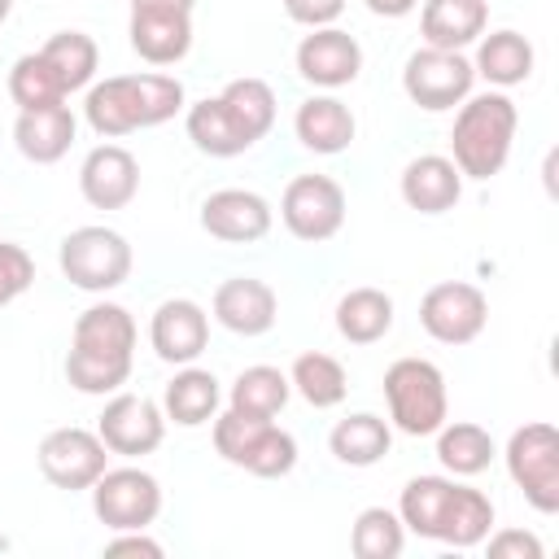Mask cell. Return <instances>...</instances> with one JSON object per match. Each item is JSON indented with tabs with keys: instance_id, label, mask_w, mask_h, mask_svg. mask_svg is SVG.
<instances>
[{
	"instance_id": "obj_28",
	"label": "cell",
	"mask_w": 559,
	"mask_h": 559,
	"mask_svg": "<svg viewBox=\"0 0 559 559\" xmlns=\"http://www.w3.org/2000/svg\"><path fill=\"white\" fill-rule=\"evenodd\" d=\"M389 445H393V428H389V419H380L371 411H354V415L336 419L328 432V450L345 467H376L389 454Z\"/></svg>"
},
{
	"instance_id": "obj_11",
	"label": "cell",
	"mask_w": 559,
	"mask_h": 559,
	"mask_svg": "<svg viewBox=\"0 0 559 559\" xmlns=\"http://www.w3.org/2000/svg\"><path fill=\"white\" fill-rule=\"evenodd\" d=\"M92 511L109 533L148 528L162 515V485L144 467H105L92 485Z\"/></svg>"
},
{
	"instance_id": "obj_13",
	"label": "cell",
	"mask_w": 559,
	"mask_h": 559,
	"mask_svg": "<svg viewBox=\"0 0 559 559\" xmlns=\"http://www.w3.org/2000/svg\"><path fill=\"white\" fill-rule=\"evenodd\" d=\"M35 459H39L44 480H48V485H57V489H70V493L92 489V485L100 480V472L109 467V450H105L100 432L79 428V424L44 432V441H39Z\"/></svg>"
},
{
	"instance_id": "obj_18",
	"label": "cell",
	"mask_w": 559,
	"mask_h": 559,
	"mask_svg": "<svg viewBox=\"0 0 559 559\" xmlns=\"http://www.w3.org/2000/svg\"><path fill=\"white\" fill-rule=\"evenodd\" d=\"M79 192L92 210H127L140 192V162L122 144H96L79 166Z\"/></svg>"
},
{
	"instance_id": "obj_26",
	"label": "cell",
	"mask_w": 559,
	"mask_h": 559,
	"mask_svg": "<svg viewBox=\"0 0 559 559\" xmlns=\"http://www.w3.org/2000/svg\"><path fill=\"white\" fill-rule=\"evenodd\" d=\"M533 66H537L533 44H528L520 31H511V26L489 31V35H480V39H476L472 70H476V79H485V83H489V87H498V92H507V87L524 83V79L533 74Z\"/></svg>"
},
{
	"instance_id": "obj_25",
	"label": "cell",
	"mask_w": 559,
	"mask_h": 559,
	"mask_svg": "<svg viewBox=\"0 0 559 559\" xmlns=\"http://www.w3.org/2000/svg\"><path fill=\"white\" fill-rule=\"evenodd\" d=\"M183 127H188V140L197 144V153H205V157H240L258 144L223 96H205V100L188 105Z\"/></svg>"
},
{
	"instance_id": "obj_7",
	"label": "cell",
	"mask_w": 559,
	"mask_h": 559,
	"mask_svg": "<svg viewBox=\"0 0 559 559\" xmlns=\"http://www.w3.org/2000/svg\"><path fill=\"white\" fill-rule=\"evenodd\" d=\"M61 275L83 288V293H114L127 284L131 275V245L122 231L114 227H100V223H87V227H74L66 240H61Z\"/></svg>"
},
{
	"instance_id": "obj_29",
	"label": "cell",
	"mask_w": 559,
	"mask_h": 559,
	"mask_svg": "<svg viewBox=\"0 0 559 559\" xmlns=\"http://www.w3.org/2000/svg\"><path fill=\"white\" fill-rule=\"evenodd\" d=\"M393 328V297L384 288H349L336 301V332L349 345H376Z\"/></svg>"
},
{
	"instance_id": "obj_20",
	"label": "cell",
	"mask_w": 559,
	"mask_h": 559,
	"mask_svg": "<svg viewBox=\"0 0 559 559\" xmlns=\"http://www.w3.org/2000/svg\"><path fill=\"white\" fill-rule=\"evenodd\" d=\"M131 52L148 66H175L192 48V13L183 9H131Z\"/></svg>"
},
{
	"instance_id": "obj_2",
	"label": "cell",
	"mask_w": 559,
	"mask_h": 559,
	"mask_svg": "<svg viewBox=\"0 0 559 559\" xmlns=\"http://www.w3.org/2000/svg\"><path fill=\"white\" fill-rule=\"evenodd\" d=\"M135 319L118 301H96L74 319L70 332V354H66V380L87 393L105 397L118 393L131 380V358H135Z\"/></svg>"
},
{
	"instance_id": "obj_31",
	"label": "cell",
	"mask_w": 559,
	"mask_h": 559,
	"mask_svg": "<svg viewBox=\"0 0 559 559\" xmlns=\"http://www.w3.org/2000/svg\"><path fill=\"white\" fill-rule=\"evenodd\" d=\"M39 57L52 66L57 83L66 87V96L92 87L96 66H100V48H96V39L87 31H57V35H48V44L39 48Z\"/></svg>"
},
{
	"instance_id": "obj_19",
	"label": "cell",
	"mask_w": 559,
	"mask_h": 559,
	"mask_svg": "<svg viewBox=\"0 0 559 559\" xmlns=\"http://www.w3.org/2000/svg\"><path fill=\"white\" fill-rule=\"evenodd\" d=\"M214 319L236 332V336H262L275 328V314H280V297L266 280L258 275H231L214 288V301H210Z\"/></svg>"
},
{
	"instance_id": "obj_39",
	"label": "cell",
	"mask_w": 559,
	"mask_h": 559,
	"mask_svg": "<svg viewBox=\"0 0 559 559\" xmlns=\"http://www.w3.org/2000/svg\"><path fill=\"white\" fill-rule=\"evenodd\" d=\"M284 13L297 22V26H332L341 13H345V0H284Z\"/></svg>"
},
{
	"instance_id": "obj_32",
	"label": "cell",
	"mask_w": 559,
	"mask_h": 559,
	"mask_svg": "<svg viewBox=\"0 0 559 559\" xmlns=\"http://www.w3.org/2000/svg\"><path fill=\"white\" fill-rule=\"evenodd\" d=\"M288 384H293V393H301V402H306V406H314V411L341 406V402H345V393H349V376H345L341 358L319 354V349H310V354H297V358H293Z\"/></svg>"
},
{
	"instance_id": "obj_35",
	"label": "cell",
	"mask_w": 559,
	"mask_h": 559,
	"mask_svg": "<svg viewBox=\"0 0 559 559\" xmlns=\"http://www.w3.org/2000/svg\"><path fill=\"white\" fill-rule=\"evenodd\" d=\"M9 96H13L17 109H44V105L66 100V87L57 83L52 66L39 52H22L9 66Z\"/></svg>"
},
{
	"instance_id": "obj_3",
	"label": "cell",
	"mask_w": 559,
	"mask_h": 559,
	"mask_svg": "<svg viewBox=\"0 0 559 559\" xmlns=\"http://www.w3.org/2000/svg\"><path fill=\"white\" fill-rule=\"evenodd\" d=\"M183 105H188V96H183V83L175 74H157V70L109 74V79L87 87L83 118L100 140H118V135L170 122Z\"/></svg>"
},
{
	"instance_id": "obj_42",
	"label": "cell",
	"mask_w": 559,
	"mask_h": 559,
	"mask_svg": "<svg viewBox=\"0 0 559 559\" xmlns=\"http://www.w3.org/2000/svg\"><path fill=\"white\" fill-rule=\"evenodd\" d=\"M131 9H183V13H192L197 0H131Z\"/></svg>"
},
{
	"instance_id": "obj_8",
	"label": "cell",
	"mask_w": 559,
	"mask_h": 559,
	"mask_svg": "<svg viewBox=\"0 0 559 559\" xmlns=\"http://www.w3.org/2000/svg\"><path fill=\"white\" fill-rule=\"evenodd\" d=\"M507 476L524 493V502L542 515L559 511V432L546 419H533L507 437Z\"/></svg>"
},
{
	"instance_id": "obj_30",
	"label": "cell",
	"mask_w": 559,
	"mask_h": 559,
	"mask_svg": "<svg viewBox=\"0 0 559 559\" xmlns=\"http://www.w3.org/2000/svg\"><path fill=\"white\" fill-rule=\"evenodd\" d=\"M432 437H437V459H441V467L450 476H480L498 454L493 437L472 419H454V424L445 419Z\"/></svg>"
},
{
	"instance_id": "obj_41",
	"label": "cell",
	"mask_w": 559,
	"mask_h": 559,
	"mask_svg": "<svg viewBox=\"0 0 559 559\" xmlns=\"http://www.w3.org/2000/svg\"><path fill=\"white\" fill-rule=\"evenodd\" d=\"M376 17H406V13H415L419 9V0H362Z\"/></svg>"
},
{
	"instance_id": "obj_9",
	"label": "cell",
	"mask_w": 559,
	"mask_h": 559,
	"mask_svg": "<svg viewBox=\"0 0 559 559\" xmlns=\"http://www.w3.org/2000/svg\"><path fill=\"white\" fill-rule=\"evenodd\" d=\"M476 87V70L467 52H450V48H415L402 66V92L411 96V105L428 109V114H445L454 105H463Z\"/></svg>"
},
{
	"instance_id": "obj_36",
	"label": "cell",
	"mask_w": 559,
	"mask_h": 559,
	"mask_svg": "<svg viewBox=\"0 0 559 559\" xmlns=\"http://www.w3.org/2000/svg\"><path fill=\"white\" fill-rule=\"evenodd\" d=\"M218 96L236 109V118L245 122V131H249L253 140H262V135L275 127V92H271V83H266V79H253V74L231 79Z\"/></svg>"
},
{
	"instance_id": "obj_43",
	"label": "cell",
	"mask_w": 559,
	"mask_h": 559,
	"mask_svg": "<svg viewBox=\"0 0 559 559\" xmlns=\"http://www.w3.org/2000/svg\"><path fill=\"white\" fill-rule=\"evenodd\" d=\"M13 13V0H0V26H4V17Z\"/></svg>"
},
{
	"instance_id": "obj_33",
	"label": "cell",
	"mask_w": 559,
	"mask_h": 559,
	"mask_svg": "<svg viewBox=\"0 0 559 559\" xmlns=\"http://www.w3.org/2000/svg\"><path fill=\"white\" fill-rule=\"evenodd\" d=\"M288 397H293V384H288V376H284L280 367H271V362L245 367V371L231 380V389H227V406H231V411L262 415V419H275V415L288 406Z\"/></svg>"
},
{
	"instance_id": "obj_37",
	"label": "cell",
	"mask_w": 559,
	"mask_h": 559,
	"mask_svg": "<svg viewBox=\"0 0 559 559\" xmlns=\"http://www.w3.org/2000/svg\"><path fill=\"white\" fill-rule=\"evenodd\" d=\"M31 284H35V258L22 245L0 240V306L17 301Z\"/></svg>"
},
{
	"instance_id": "obj_34",
	"label": "cell",
	"mask_w": 559,
	"mask_h": 559,
	"mask_svg": "<svg viewBox=\"0 0 559 559\" xmlns=\"http://www.w3.org/2000/svg\"><path fill=\"white\" fill-rule=\"evenodd\" d=\"M402 546H406V524L397 511H389V507L358 511V520L349 528V550L358 559H397Z\"/></svg>"
},
{
	"instance_id": "obj_1",
	"label": "cell",
	"mask_w": 559,
	"mask_h": 559,
	"mask_svg": "<svg viewBox=\"0 0 559 559\" xmlns=\"http://www.w3.org/2000/svg\"><path fill=\"white\" fill-rule=\"evenodd\" d=\"M397 515L406 533H419L454 550L480 546L485 533L493 528V502L480 489L459 485L454 476H411L402 485Z\"/></svg>"
},
{
	"instance_id": "obj_6",
	"label": "cell",
	"mask_w": 559,
	"mask_h": 559,
	"mask_svg": "<svg viewBox=\"0 0 559 559\" xmlns=\"http://www.w3.org/2000/svg\"><path fill=\"white\" fill-rule=\"evenodd\" d=\"M384 402L389 424L406 437H432L450 419L445 376L428 358H397L384 367Z\"/></svg>"
},
{
	"instance_id": "obj_4",
	"label": "cell",
	"mask_w": 559,
	"mask_h": 559,
	"mask_svg": "<svg viewBox=\"0 0 559 559\" xmlns=\"http://www.w3.org/2000/svg\"><path fill=\"white\" fill-rule=\"evenodd\" d=\"M515 127H520V109L507 92L493 87V92L467 96L450 127V162L459 166V175L493 179L511 157Z\"/></svg>"
},
{
	"instance_id": "obj_17",
	"label": "cell",
	"mask_w": 559,
	"mask_h": 559,
	"mask_svg": "<svg viewBox=\"0 0 559 559\" xmlns=\"http://www.w3.org/2000/svg\"><path fill=\"white\" fill-rule=\"evenodd\" d=\"M271 201L253 188H218L201 201V231L223 245H253L271 231Z\"/></svg>"
},
{
	"instance_id": "obj_27",
	"label": "cell",
	"mask_w": 559,
	"mask_h": 559,
	"mask_svg": "<svg viewBox=\"0 0 559 559\" xmlns=\"http://www.w3.org/2000/svg\"><path fill=\"white\" fill-rule=\"evenodd\" d=\"M218 402H223V389H218V376L205 371V367H179L175 380L166 384L162 393V411L170 424L179 428H201L218 415Z\"/></svg>"
},
{
	"instance_id": "obj_12",
	"label": "cell",
	"mask_w": 559,
	"mask_h": 559,
	"mask_svg": "<svg viewBox=\"0 0 559 559\" xmlns=\"http://www.w3.org/2000/svg\"><path fill=\"white\" fill-rule=\"evenodd\" d=\"M489 323V297L467 280H441L419 297V328L441 345H472Z\"/></svg>"
},
{
	"instance_id": "obj_5",
	"label": "cell",
	"mask_w": 559,
	"mask_h": 559,
	"mask_svg": "<svg viewBox=\"0 0 559 559\" xmlns=\"http://www.w3.org/2000/svg\"><path fill=\"white\" fill-rule=\"evenodd\" d=\"M210 424H214L210 437H214V450H218L223 463L245 467L249 476H262V480L288 476L297 467V437L288 428H280L275 419L245 415V411L227 406Z\"/></svg>"
},
{
	"instance_id": "obj_10",
	"label": "cell",
	"mask_w": 559,
	"mask_h": 559,
	"mask_svg": "<svg viewBox=\"0 0 559 559\" xmlns=\"http://www.w3.org/2000/svg\"><path fill=\"white\" fill-rule=\"evenodd\" d=\"M280 218L301 245H323L345 227V188L332 175H297L280 197Z\"/></svg>"
},
{
	"instance_id": "obj_14",
	"label": "cell",
	"mask_w": 559,
	"mask_h": 559,
	"mask_svg": "<svg viewBox=\"0 0 559 559\" xmlns=\"http://www.w3.org/2000/svg\"><path fill=\"white\" fill-rule=\"evenodd\" d=\"M96 432L105 441L109 454H122V459H144L162 445L166 437V411L144 397V393H114L96 419Z\"/></svg>"
},
{
	"instance_id": "obj_22",
	"label": "cell",
	"mask_w": 559,
	"mask_h": 559,
	"mask_svg": "<svg viewBox=\"0 0 559 559\" xmlns=\"http://www.w3.org/2000/svg\"><path fill=\"white\" fill-rule=\"evenodd\" d=\"M74 131H79L74 109H70L66 100H57V105H44V109H17L13 144H17V153H22L26 162L52 166V162H61V157L70 153Z\"/></svg>"
},
{
	"instance_id": "obj_23",
	"label": "cell",
	"mask_w": 559,
	"mask_h": 559,
	"mask_svg": "<svg viewBox=\"0 0 559 559\" xmlns=\"http://www.w3.org/2000/svg\"><path fill=\"white\" fill-rule=\"evenodd\" d=\"M489 26V0H424L419 4V35L428 48L463 52Z\"/></svg>"
},
{
	"instance_id": "obj_16",
	"label": "cell",
	"mask_w": 559,
	"mask_h": 559,
	"mask_svg": "<svg viewBox=\"0 0 559 559\" xmlns=\"http://www.w3.org/2000/svg\"><path fill=\"white\" fill-rule=\"evenodd\" d=\"M148 345L162 362L188 367L210 345V314L192 297H166L148 319Z\"/></svg>"
},
{
	"instance_id": "obj_24",
	"label": "cell",
	"mask_w": 559,
	"mask_h": 559,
	"mask_svg": "<svg viewBox=\"0 0 559 559\" xmlns=\"http://www.w3.org/2000/svg\"><path fill=\"white\" fill-rule=\"evenodd\" d=\"M293 131L301 140V148L319 153V157H332V153H345L358 135V118L345 100L336 96H306L293 114Z\"/></svg>"
},
{
	"instance_id": "obj_38",
	"label": "cell",
	"mask_w": 559,
	"mask_h": 559,
	"mask_svg": "<svg viewBox=\"0 0 559 559\" xmlns=\"http://www.w3.org/2000/svg\"><path fill=\"white\" fill-rule=\"evenodd\" d=\"M485 550L493 555V559H542L546 555V546H542V537L537 533H524V528H489L485 533Z\"/></svg>"
},
{
	"instance_id": "obj_15",
	"label": "cell",
	"mask_w": 559,
	"mask_h": 559,
	"mask_svg": "<svg viewBox=\"0 0 559 559\" xmlns=\"http://www.w3.org/2000/svg\"><path fill=\"white\" fill-rule=\"evenodd\" d=\"M293 61L310 87L336 92L362 74V44L341 26H314L310 35H301Z\"/></svg>"
},
{
	"instance_id": "obj_40",
	"label": "cell",
	"mask_w": 559,
	"mask_h": 559,
	"mask_svg": "<svg viewBox=\"0 0 559 559\" xmlns=\"http://www.w3.org/2000/svg\"><path fill=\"white\" fill-rule=\"evenodd\" d=\"M105 555H144V559H162V542H153L144 528H127V533H114L105 542Z\"/></svg>"
},
{
	"instance_id": "obj_21",
	"label": "cell",
	"mask_w": 559,
	"mask_h": 559,
	"mask_svg": "<svg viewBox=\"0 0 559 559\" xmlns=\"http://www.w3.org/2000/svg\"><path fill=\"white\" fill-rule=\"evenodd\" d=\"M397 192L419 214H445L463 197V175H459V166L445 153H419V157H411L402 166Z\"/></svg>"
}]
</instances>
